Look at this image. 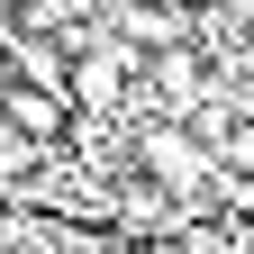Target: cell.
I'll return each instance as SVG.
<instances>
[{
  "mask_svg": "<svg viewBox=\"0 0 254 254\" xmlns=\"http://www.w3.org/2000/svg\"><path fill=\"white\" fill-rule=\"evenodd\" d=\"M0 118L18 127V136H55L64 127V91L46 82V91H0Z\"/></svg>",
  "mask_w": 254,
  "mask_h": 254,
  "instance_id": "2",
  "label": "cell"
},
{
  "mask_svg": "<svg viewBox=\"0 0 254 254\" xmlns=\"http://www.w3.org/2000/svg\"><path fill=\"white\" fill-rule=\"evenodd\" d=\"M127 73H136V64H127L118 46L82 55V64H73V100H82V109H109V100H127Z\"/></svg>",
  "mask_w": 254,
  "mask_h": 254,
  "instance_id": "1",
  "label": "cell"
},
{
  "mask_svg": "<svg viewBox=\"0 0 254 254\" xmlns=\"http://www.w3.org/2000/svg\"><path fill=\"white\" fill-rule=\"evenodd\" d=\"M145 164H154V182H200V145H190L182 127H154V136H145Z\"/></svg>",
  "mask_w": 254,
  "mask_h": 254,
  "instance_id": "3",
  "label": "cell"
},
{
  "mask_svg": "<svg viewBox=\"0 0 254 254\" xmlns=\"http://www.w3.org/2000/svg\"><path fill=\"white\" fill-rule=\"evenodd\" d=\"M127 27H136L145 46H182V18H164V9H127Z\"/></svg>",
  "mask_w": 254,
  "mask_h": 254,
  "instance_id": "4",
  "label": "cell"
},
{
  "mask_svg": "<svg viewBox=\"0 0 254 254\" xmlns=\"http://www.w3.org/2000/svg\"><path fill=\"white\" fill-rule=\"evenodd\" d=\"M27 164H37V145H27V136H18V127H0V182H18Z\"/></svg>",
  "mask_w": 254,
  "mask_h": 254,
  "instance_id": "5",
  "label": "cell"
}]
</instances>
